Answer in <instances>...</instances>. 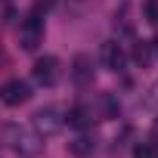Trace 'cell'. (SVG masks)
<instances>
[{
    "instance_id": "cell-4",
    "label": "cell",
    "mask_w": 158,
    "mask_h": 158,
    "mask_svg": "<svg viewBox=\"0 0 158 158\" xmlns=\"http://www.w3.org/2000/svg\"><path fill=\"white\" fill-rule=\"evenodd\" d=\"M31 99V87L25 81H19V77H10V81L0 84V102L3 106H22Z\"/></svg>"
},
{
    "instance_id": "cell-12",
    "label": "cell",
    "mask_w": 158,
    "mask_h": 158,
    "mask_svg": "<svg viewBox=\"0 0 158 158\" xmlns=\"http://www.w3.org/2000/svg\"><path fill=\"white\" fill-rule=\"evenodd\" d=\"M133 158H158V149L149 146V143H139V146L133 149Z\"/></svg>"
},
{
    "instance_id": "cell-6",
    "label": "cell",
    "mask_w": 158,
    "mask_h": 158,
    "mask_svg": "<svg viewBox=\"0 0 158 158\" xmlns=\"http://www.w3.org/2000/svg\"><path fill=\"white\" fill-rule=\"evenodd\" d=\"M93 59L87 56V53H81V56H74V62H71V81L77 84V87H93Z\"/></svg>"
},
{
    "instance_id": "cell-9",
    "label": "cell",
    "mask_w": 158,
    "mask_h": 158,
    "mask_svg": "<svg viewBox=\"0 0 158 158\" xmlns=\"http://www.w3.org/2000/svg\"><path fill=\"white\" fill-rule=\"evenodd\" d=\"M68 152L74 155V158H87V155H93L96 152V136H77V139H71L68 143Z\"/></svg>"
},
{
    "instance_id": "cell-14",
    "label": "cell",
    "mask_w": 158,
    "mask_h": 158,
    "mask_svg": "<svg viewBox=\"0 0 158 158\" xmlns=\"http://www.w3.org/2000/svg\"><path fill=\"white\" fill-rule=\"evenodd\" d=\"M155 53H158V37H155Z\"/></svg>"
},
{
    "instance_id": "cell-5",
    "label": "cell",
    "mask_w": 158,
    "mask_h": 158,
    "mask_svg": "<svg viewBox=\"0 0 158 158\" xmlns=\"http://www.w3.org/2000/svg\"><path fill=\"white\" fill-rule=\"evenodd\" d=\"M31 77H34V84L40 87H53L59 81V59L56 56H40L31 68Z\"/></svg>"
},
{
    "instance_id": "cell-7",
    "label": "cell",
    "mask_w": 158,
    "mask_h": 158,
    "mask_svg": "<svg viewBox=\"0 0 158 158\" xmlns=\"http://www.w3.org/2000/svg\"><path fill=\"white\" fill-rule=\"evenodd\" d=\"M102 65H106L109 71H124V65H127V53H124V47H121L118 40L102 44Z\"/></svg>"
},
{
    "instance_id": "cell-13",
    "label": "cell",
    "mask_w": 158,
    "mask_h": 158,
    "mask_svg": "<svg viewBox=\"0 0 158 158\" xmlns=\"http://www.w3.org/2000/svg\"><path fill=\"white\" fill-rule=\"evenodd\" d=\"M152 139H155V143H158V118H155V121H152Z\"/></svg>"
},
{
    "instance_id": "cell-8",
    "label": "cell",
    "mask_w": 158,
    "mask_h": 158,
    "mask_svg": "<svg viewBox=\"0 0 158 158\" xmlns=\"http://www.w3.org/2000/svg\"><path fill=\"white\" fill-rule=\"evenodd\" d=\"M65 121H68V127H74V130H84V127L93 124V109H90V106H74V109H68Z\"/></svg>"
},
{
    "instance_id": "cell-1",
    "label": "cell",
    "mask_w": 158,
    "mask_h": 158,
    "mask_svg": "<svg viewBox=\"0 0 158 158\" xmlns=\"http://www.w3.org/2000/svg\"><path fill=\"white\" fill-rule=\"evenodd\" d=\"M3 143H10L22 158H37L40 155V149H44V143H40V136L31 130V127H25V124H16V121H6L3 124Z\"/></svg>"
},
{
    "instance_id": "cell-2",
    "label": "cell",
    "mask_w": 158,
    "mask_h": 158,
    "mask_svg": "<svg viewBox=\"0 0 158 158\" xmlns=\"http://www.w3.org/2000/svg\"><path fill=\"white\" fill-rule=\"evenodd\" d=\"M62 124H65V118H62V112H59L56 106H44V109H37L34 118H31V130H34L40 139L56 136V133L62 130Z\"/></svg>"
},
{
    "instance_id": "cell-3",
    "label": "cell",
    "mask_w": 158,
    "mask_h": 158,
    "mask_svg": "<svg viewBox=\"0 0 158 158\" xmlns=\"http://www.w3.org/2000/svg\"><path fill=\"white\" fill-rule=\"evenodd\" d=\"M44 44V19L37 16V13H31V16H25L22 22H19V47L22 50H37Z\"/></svg>"
},
{
    "instance_id": "cell-11",
    "label": "cell",
    "mask_w": 158,
    "mask_h": 158,
    "mask_svg": "<svg viewBox=\"0 0 158 158\" xmlns=\"http://www.w3.org/2000/svg\"><path fill=\"white\" fill-rule=\"evenodd\" d=\"M143 13H146V22L158 25V0H146V3H143Z\"/></svg>"
},
{
    "instance_id": "cell-10",
    "label": "cell",
    "mask_w": 158,
    "mask_h": 158,
    "mask_svg": "<svg viewBox=\"0 0 158 158\" xmlns=\"http://www.w3.org/2000/svg\"><path fill=\"white\" fill-rule=\"evenodd\" d=\"M133 59H136V65H143V68L152 62V50H149V44H146V40H143V44H136V50H133Z\"/></svg>"
}]
</instances>
